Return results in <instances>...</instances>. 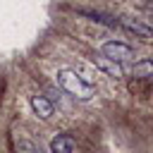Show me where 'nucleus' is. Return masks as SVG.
<instances>
[{
  "label": "nucleus",
  "instance_id": "obj_1",
  "mask_svg": "<svg viewBox=\"0 0 153 153\" xmlns=\"http://www.w3.org/2000/svg\"><path fill=\"white\" fill-rule=\"evenodd\" d=\"M55 81H57V86H60L67 96H72L74 100H91V98L96 96L93 81H91L88 76H84V74H79L76 69H60V72L55 74Z\"/></svg>",
  "mask_w": 153,
  "mask_h": 153
},
{
  "label": "nucleus",
  "instance_id": "obj_2",
  "mask_svg": "<svg viewBox=\"0 0 153 153\" xmlns=\"http://www.w3.org/2000/svg\"><path fill=\"white\" fill-rule=\"evenodd\" d=\"M100 53H103L105 60L117 62V65L127 62V60H134V48L129 43H124V41H108V43L100 45Z\"/></svg>",
  "mask_w": 153,
  "mask_h": 153
},
{
  "label": "nucleus",
  "instance_id": "obj_3",
  "mask_svg": "<svg viewBox=\"0 0 153 153\" xmlns=\"http://www.w3.org/2000/svg\"><path fill=\"white\" fill-rule=\"evenodd\" d=\"M117 26L127 29L129 33H134V36H139V38H143V41L151 38V26H148L146 22L136 19V17H120V19H117Z\"/></svg>",
  "mask_w": 153,
  "mask_h": 153
},
{
  "label": "nucleus",
  "instance_id": "obj_4",
  "mask_svg": "<svg viewBox=\"0 0 153 153\" xmlns=\"http://www.w3.org/2000/svg\"><path fill=\"white\" fill-rule=\"evenodd\" d=\"M31 110L36 112V117L50 120L53 112H55V105H53V100H48L45 96H31Z\"/></svg>",
  "mask_w": 153,
  "mask_h": 153
},
{
  "label": "nucleus",
  "instance_id": "obj_5",
  "mask_svg": "<svg viewBox=\"0 0 153 153\" xmlns=\"http://www.w3.org/2000/svg\"><path fill=\"white\" fill-rule=\"evenodd\" d=\"M76 148V139L72 134H57L50 141V153H74Z\"/></svg>",
  "mask_w": 153,
  "mask_h": 153
},
{
  "label": "nucleus",
  "instance_id": "obj_6",
  "mask_svg": "<svg viewBox=\"0 0 153 153\" xmlns=\"http://www.w3.org/2000/svg\"><path fill=\"white\" fill-rule=\"evenodd\" d=\"M131 74L139 76V79H148V76H153V62H151V57H141L139 62H134Z\"/></svg>",
  "mask_w": 153,
  "mask_h": 153
},
{
  "label": "nucleus",
  "instance_id": "obj_7",
  "mask_svg": "<svg viewBox=\"0 0 153 153\" xmlns=\"http://www.w3.org/2000/svg\"><path fill=\"white\" fill-rule=\"evenodd\" d=\"M79 14L88 17L91 22L105 24V26H117V19H115V17H110V14H103V12H96V10H79Z\"/></svg>",
  "mask_w": 153,
  "mask_h": 153
},
{
  "label": "nucleus",
  "instance_id": "obj_8",
  "mask_svg": "<svg viewBox=\"0 0 153 153\" xmlns=\"http://www.w3.org/2000/svg\"><path fill=\"white\" fill-rule=\"evenodd\" d=\"M17 151L19 153H45L41 148V143L33 141V139H29V136H19L17 139Z\"/></svg>",
  "mask_w": 153,
  "mask_h": 153
}]
</instances>
